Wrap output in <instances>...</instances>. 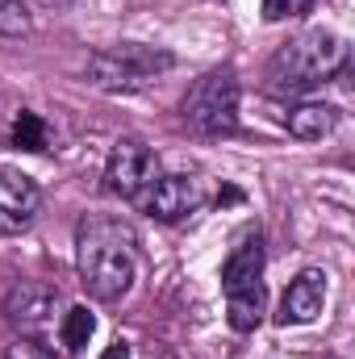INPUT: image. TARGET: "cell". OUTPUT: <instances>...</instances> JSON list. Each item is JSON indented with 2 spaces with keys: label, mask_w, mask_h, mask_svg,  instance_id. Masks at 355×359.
Instances as JSON below:
<instances>
[{
  "label": "cell",
  "mask_w": 355,
  "mask_h": 359,
  "mask_svg": "<svg viewBox=\"0 0 355 359\" xmlns=\"http://www.w3.org/2000/svg\"><path fill=\"white\" fill-rule=\"evenodd\" d=\"M239 96H243L239 72L226 63V67H213L201 80H192V88L180 100V113H184L188 130H196L201 138H222V134H234V126H239Z\"/></svg>",
  "instance_id": "obj_5"
},
{
  "label": "cell",
  "mask_w": 355,
  "mask_h": 359,
  "mask_svg": "<svg viewBox=\"0 0 355 359\" xmlns=\"http://www.w3.org/2000/svg\"><path fill=\"white\" fill-rule=\"evenodd\" d=\"M76 268L92 301L113 305L130 292L138 271V238L121 217L88 213L76 226Z\"/></svg>",
  "instance_id": "obj_1"
},
{
  "label": "cell",
  "mask_w": 355,
  "mask_h": 359,
  "mask_svg": "<svg viewBox=\"0 0 355 359\" xmlns=\"http://www.w3.org/2000/svg\"><path fill=\"white\" fill-rule=\"evenodd\" d=\"M42 213V188L17 168H0V238L25 234Z\"/></svg>",
  "instance_id": "obj_9"
},
{
  "label": "cell",
  "mask_w": 355,
  "mask_h": 359,
  "mask_svg": "<svg viewBox=\"0 0 355 359\" xmlns=\"http://www.w3.org/2000/svg\"><path fill=\"white\" fill-rule=\"evenodd\" d=\"M264 234L260 226H247L222 264V292H226V322L239 334H251L267 313V292H264Z\"/></svg>",
  "instance_id": "obj_3"
},
{
  "label": "cell",
  "mask_w": 355,
  "mask_h": 359,
  "mask_svg": "<svg viewBox=\"0 0 355 359\" xmlns=\"http://www.w3.org/2000/svg\"><path fill=\"white\" fill-rule=\"evenodd\" d=\"M34 29V17L21 0H0V38H25Z\"/></svg>",
  "instance_id": "obj_14"
},
{
  "label": "cell",
  "mask_w": 355,
  "mask_h": 359,
  "mask_svg": "<svg viewBox=\"0 0 355 359\" xmlns=\"http://www.w3.org/2000/svg\"><path fill=\"white\" fill-rule=\"evenodd\" d=\"M314 0H264V21H293L301 13H309Z\"/></svg>",
  "instance_id": "obj_15"
},
{
  "label": "cell",
  "mask_w": 355,
  "mask_h": 359,
  "mask_svg": "<svg viewBox=\"0 0 355 359\" xmlns=\"http://www.w3.org/2000/svg\"><path fill=\"white\" fill-rule=\"evenodd\" d=\"M163 176L159 168V155L142 142V138H117L113 151H109V163H105V192L138 205L142 192Z\"/></svg>",
  "instance_id": "obj_7"
},
{
  "label": "cell",
  "mask_w": 355,
  "mask_h": 359,
  "mask_svg": "<svg viewBox=\"0 0 355 359\" xmlns=\"http://www.w3.org/2000/svg\"><path fill=\"white\" fill-rule=\"evenodd\" d=\"M172 67H176V55L163 50V46L117 42V46H105V50H92L84 76H88L92 88L100 92H142Z\"/></svg>",
  "instance_id": "obj_4"
},
{
  "label": "cell",
  "mask_w": 355,
  "mask_h": 359,
  "mask_svg": "<svg viewBox=\"0 0 355 359\" xmlns=\"http://www.w3.org/2000/svg\"><path fill=\"white\" fill-rule=\"evenodd\" d=\"M4 322L21 339L46 347L63 322V292L55 284H42V280H17L4 292Z\"/></svg>",
  "instance_id": "obj_6"
},
{
  "label": "cell",
  "mask_w": 355,
  "mask_h": 359,
  "mask_svg": "<svg viewBox=\"0 0 355 359\" xmlns=\"http://www.w3.org/2000/svg\"><path fill=\"white\" fill-rule=\"evenodd\" d=\"M351 59V46L330 34V29H305L293 42H284L264 72V88L272 96H301V92L318 88L326 80H335Z\"/></svg>",
  "instance_id": "obj_2"
},
{
  "label": "cell",
  "mask_w": 355,
  "mask_h": 359,
  "mask_svg": "<svg viewBox=\"0 0 355 359\" xmlns=\"http://www.w3.org/2000/svg\"><path fill=\"white\" fill-rule=\"evenodd\" d=\"M322 309H326V271L305 268V271H297V280L284 288L276 322L280 326H309V322L322 318Z\"/></svg>",
  "instance_id": "obj_10"
},
{
  "label": "cell",
  "mask_w": 355,
  "mask_h": 359,
  "mask_svg": "<svg viewBox=\"0 0 355 359\" xmlns=\"http://www.w3.org/2000/svg\"><path fill=\"white\" fill-rule=\"evenodd\" d=\"M96 334V318L88 313V305H72L63 309V322H59V343L67 355H80L88 347V339Z\"/></svg>",
  "instance_id": "obj_12"
},
{
  "label": "cell",
  "mask_w": 355,
  "mask_h": 359,
  "mask_svg": "<svg viewBox=\"0 0 355 359\" xmlns=\"http://www.w3.org/2000/svg\"><path fill=\"white\" fill-rule=\"evenodd\" d=\"M100 359H130V343H126V339L109 343V347H105V355H100Z\"/></svg>",
  "instance_id": "obj_17"
},
{
  "label": "cell",
  "mask_w": 355,
  "mask_h": 359,
  "mask_svg": "<svg viewBox=\"0 0 355 359\" xmlns=\"http://www.w3.org/2000/svg\"><path fill=\"white\" fill-rule=\"evenodd\" d=\"M4 359H55L42 343H29V339H17L8 351H4Z\"/></svg>",
  "instance_id": "obj_16"
},
{
  "label": "cell",
  "mask_w": 355,
  "mask_h": 359,
  "mask_svg": "<svg viewBox=\"0 0 355 359\" xmlns=\"http://www.w3.org/2000/svg\"><path fill=\"white\" fill-rule=\"evenodd\" d=\"M335 126H339V109L326 100H301L284 113V130L301 142H322L335 134Z\"/></svg>",
  "instance_id": "obj_11"
},
{
  "label": "cell",
  "mask_w": 355,
  "mask_h": 359,
  "mask_svg": "<svg viewBox=\"0 0 355 359\" xmlns=\"http://www.w3.org/2000/svg\"><path fill=\"white\" fill-rule=\"evenodd\" d=\"M13 147H21V151H46V142H51V130H46V121L38 117V113H29V109H21L17 113V121H13Z\"/></svg>",
  "instance_id": "obj_13"
},
{
  "label": "cell",
  "mask_w": 355,
  "mask_h": 359,
  "mask_svg": "<svg viewBox=\"0 0 355 359\" xmlns=\"http://www.w3.org/2000/svg\"><path fill=\"white\" fill-rule=\"evenodd\" d=\"M201 205H205V184L196 176H159L138 201V209L163 226H176L184 217H192Z\"/></svg>",
  "instance_id": "obj_8"
}]
</instances>
